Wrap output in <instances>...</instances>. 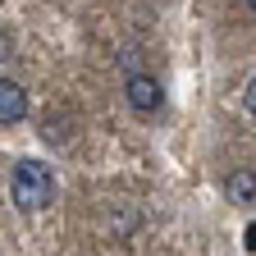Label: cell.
<instances>
[{
  "label": "cell",
  "instance_id": "cell-3",
  "mask_svg": "<svg viewBox=\"0 0 256 256\" xmlns=\"http://www.w3.org/2000/svg\"><path fill=\"white\" fill-rule=\"evenodd\" d=\"M23 119H28V92L5 78L0 82V124L10 128V124H23Z\"/></svg>",
  "mask_w": 256,
  "mask_h": 256
},
{
  "label": "cell",
  "instance_id": "cell-1",
  "mask_svg": "<svg viewBox=\"0 0 256 256\" xmlns=\"http://www.w3.org/2000/svg\"><path fill=\"white\" fill-rule=\"evenodd\" d=\"M10 197L18 210H46L55 202V178L42 160H18L10 174Z\"/></svg>",
  "mask_w": 256,
  "mask_h": 256
},
{
  "label": "cell",
  "instance_id": "cell-5",
  "mask_svg": "<svg viewBox=\"0 0 256 256\" xmlns=\"http://www.w3.org/2000/svg\"><path fill=\"white\" fill-rule=\"evenodd\" d=\"M247 110L256 114V74H252V82H247Z\"/></svg>",
  "mask_w": 256,
  "mask_h": 256
},
{
  "label": "cell",
  "instance_id": "cell-6",
  "mask_svg": "<svg viewBox=\"0 0 256 256\" xmlns=\"http://www.w3.org/2000/svg\"><path fill=\"white\" fill-rule=\"evenodd\" d=\"M247 247L256 252V224H252V229H247Z\"/></svg>",
  "mask_w": 256,
  "mask_h": 256
},
{
  "label": "cell",
  "instance_id": "cell-4",
  "mask_svg": "<svg viewBox=\"0 0 256 256\" xmlns=\"http://www.w3.org/2000/svg\"><path fill=\"white\" fill-rule=\"evenodd\" d=\"M224 192H229V202H256V170H234L224 178Z\"/></svg>",
  "mask_w": 256,
  "mask_h": 256
},
{
  "label": "cell",
  "instance_id": "cell-2",
  "mask_svg": "<svg viewBox=\"0 0 256 256\" xmlns=\"http://www.w3.org/2000/svg\"><path fill=\"white\" fill-rule=\"evenodd\" d=\"M124 96H128V106H133L138 114H156L160 106H165V87H160L156 78H146V74H128Z\"/></svg>",
  "mask_w": 256,
  "mask_h": 256
},
{
  "label": "cell",
  "instance_id": "cell-7",
  "mask_svg": "<svg viewBox=\"0 0 256 256\" xmlns=\"http://www.w3.org/2000/svg\"><path fill=\"white\" fill-rule=\"evenodd\" d=\"M242 5H247V10H256V0H242Z\"/></svg>",
  "mask_w": 256,
  "mask_h": 256
}]
</instances>
